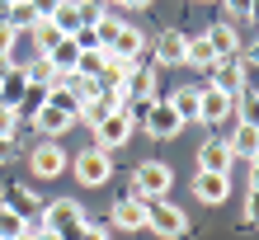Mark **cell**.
Returning <instances> with one entry per match:
<instances>
[{"label":"cell","instance_id":"cell-6","mask_svg":"<svg viewBox=\"0 0 259 240\" xmlns=\"http://www.w3.org/2000/svg\"><path fill=\"white\" fill-rule=\"evenodd\" d=\"M193 198H198V203H226V198H231V174L198 170V174H193Z\"/></svg>","mask_w":259,"mask_h":240},{"label":"cell","instance_id":"cell-24","mask_svg":"<svg viewBox=\"0 0 259 240\" xmlns=\"http://www.w3.org/2000/svg\"><path fill=\"white\" fill-rule=\"evenodd\" d=\"M52 24H57V33H62V38H71L75 28H80V10H75L71 0H62V5L52 10Z\"/></svg>","mask_w":259,"mask_h":240},{"label":"cell","instance_id":"cell-21","mask_svg":"<svg viewBox=\"0 0 259 240\" xmlns=\"http://www.w3.org/2000/svg\"><path fill=\"white\" fill-rule=\"evenodd\" d=\"M184 62H189V66H198V71H207L212 62H217V52H212V42L198 33V38H189V42H184Z\"/></svg>","mask_w":259,"mask_h":240},{"label":"cell","instance_id":"cell-7","mask_svg":"<svg viewBox=\"0 0 259 240\" xmlns=\"http://www.w3.org/2000/svg\"><path fill=\"white\" fill-rule=\"evenodd\" d=\"M142 47H146V38L137 33L132 24H123V28H118V33L109 38V47H104V52H109L113 62H123V66H132L137 57H142Z\"/></svg>","mask_w":259,"mask_h":240},{"label":"cell","instance_id":"cell-5","mask_svg":"<svg viewBox=\"0 0 259 240\" xmlns=\"http://www.w3.org/2000/svg\"><path fill=\"white\" fill-rule=\"evenodd\" d=\"M118 89H123V99H156V71L132 62L123 71V80H118Z\"/></svg>","mask_w":259,"mask_h":240},{"label":"cell","instance_id":"cell-13","mask_svg":"<svg viewBox=\"0 0 259 240\" xmlns=\"http://www.w3.org/2000/svg\"><path fill=\"white\" fill-rule=\"evenodd\" d=\"M226 146H231L236 160L254 165V160H259V127H254V123H236V132H231V141H226Z\"/></svg>","mask_w":259,"mask_h":240},{"label":"cell","instance_id":"cell-2","mask_svg":"<svg viewBox=\"0 0 259 240\" xmlns=\"http://www.w3.org/2000/svg\"><path fill=\"white\" fill-rule=\"evenodd\" d=\"M175 184V170L165 160H142L132 174V198H165Z\"/></svg>","mask_w":259,"mask_h":240},{"label":"cell","instance_id":"cell-25","mask_svg":"<svg viewBox=\"0 0 259 240\" xmlns=\"http://www.w3.org/2000/svg\"><path fill=\"white\" fill-rule=\"evenodd\" d=\"M231 109L240 113V123H259V104H254V89H250V85L231 94Z\"/></svg>","mask_w":259,"mask_h":240},{"label":"cell","instance_id":"cell-12","mask_svg":"<svg viewBox=\"0 0 259 240\" xmlns=\"http://www.w3.org/2000/svg\"><path fill=\"white\" fill-rule=\"evenodd\" d=\"M179 127H184V123H179V113L170 109V104H151V113H146V132H151L156 141H170Z\"/></svg>","mask_w":259,"mask_h":240},{"label":"cell","instance_id":"cell-8","mask_svg":"<svg viewBox=\"0 0 259 240\" xmlns=\"http://www.w3.org/2000/svg\"><path fill=\"white\" fill-rule=\"evenodd\" d=\"M231 118V94H222V89H198V123H207V127H217Z\"/></svg>","mask_w":259,"mask_h":240},{"label":"cell","instance_id":"cell-4","mask_svg":"<svg viewBox=\"0 0 259 240\" xmlns=\"http://www.w3.org/2000/svg\"><path fill=\"white\" fill-rule=\"evenodd\" d=\"M132 132L137 127H132L127 113H109V118H99V123H95V146H99V151H118Z\"/></svg>","mask_w":259,"mask_h":240},{"label":"cell","instance_id":"cell-37","mask_svg":"<svg viewBox=\"0 0 259 240\" xmlns=\"http://www.w3.org/2000/svg\"><path fill=\"white\" fill-rule=\"evenodd\" d=\"M38 240H57V235H48V231H42V235H38Z\"/></svg>","mask_w":259,"mask_h":240},{"label":"cell","instance_id":"cell-23","mask_svg":"<svg viewBox=\"0 0 259 240\" xmlns=\"http://www.w3.org/2000/svg\"><path fill=\"white\" fill-rule=\"evenodd\" d=\"M57 71H75V57H80V47H75V38H57L52 52H42Z\"/></svg>","mask_w":259,"mask_h":240},{"label":"cell","instance_id":"cell-32","mask_svg":"<svg viewBox=\"0 0 259 240\" xmlns=\"http://www.w3.org/2000/svg\"><path fill=\"white\" fill-rule=\"evenodd\" d=\"M222 5L231 10V14H240V19H250V14H254V0H222Z\"/></svg>","mask_w":259,"mask_h":240},{"label":"cell","instance_id":"cell-33","mask_svg":"<svg viewBox=\"0 0 259 240\" xmlns=\"http://www.w3.org/2000/svg\"><path fill=\"white\" fill-rule=\"evenodd\" d=\"M14 118H19V113H14V109H0V137H14Z\"/></svg>","mask_w":259,"mask_h":240},{"label":"cell","instance_id":"cell-10","mask_svg":"<svg viewBox=\"0 0 259 240\" xmlns=\"http://www.w3.org/2000/svg\"><path fill=\"white\" fill-rule=\"evenodd\" d=\"M28 165H33V174H38V179H57V174L66 170V151H62L57 141H42V146H33Z\"/></svg>","mask_w":259,"mask_h":240},{"label":"cell","instance_id":"cell-40","mask_svg":"<svg viewBox=\"0 0 259 240\" xmlns=\"http://www.w3.org/2000/svg\"><path fill=\"white\" fill-rule=\"evenodd\" d=\"M198 5H203V0H198Z\"/></svg>","mask_w":259,"mask_h":240},{"label":"cell","instance_id":"cell-38","mask_svg":"<svg viewBox=\"0 0 259 240\" xmlns=\"http://www.w3.org/2000/svg\"><path fill=\"white\" fill-rule=\"evenodd\" d=\"M104 5H123V0H104Z\"/></svg>","mask_w":259,"mask_h":240},{"label":"cell","instance_id":"cell-18","mask_svg":"<svg viewBox=\"0 0 259 240\" xmlns=\"http://www.w3.org/2000/svg\"><path fill=\"white\" fill-rule=\"evenodd\" d=\"M203 38L212 42V52H217V57H236L240 47H245V42H240V33H236L231 24H212V28H207Z\"/></svg>","mask_w":259,"mask_h":240},{"label":"cell","instance_id":"cell-31","mask_svg":"<svg viewBox=\"0 0 259 240\" xmlns=\"http://www.w3.org/2000/svg\"><path fill=\"white\" fill-rule=\"evenodd\" d=\"M14 42H19V33H14V28H10L5 19H0V57H5V62H10V52H14Z\"/></svg>","mask_w":259,"mask_h":240},{"label":"cell","instance_id":"cell-11","mask_svg":"<svg viewBox=\"0 0 259 240\" xmlns=\"http://www.w3.org/2000/svg\"><path fill=\"white\" fill-rule=\"evenodd\" d=\"M198 165H203V170H217V174H231L236 156H231V146H226V137H207L198 146Z\"/></svg>","mask_w":259,"mask_h":240},{"label":"cell","instance_id":"cell-28","mask_svg":"<svg viewBox=\"0 0 259 240\" xmlns=\"http://www.w3.org/2000/svg\"><path fill=\"white\" fill-rule=\"evenodd\" d=\"M33 38H38V52H52L62 33H57V24H52V19H38V24H33Z\"/></svg>","mask_w":259,"mask_h":240},{"label":"cell","instance_id":"cell-3","mask_svg":"<svg viewBox=\"0 0 259 240\" xmlns=\"http://www.w3.org/2000/svg\"><path fill=\"white\" fill-rule=\"evenodd\" d=\"M71 170H75V179H80L85 188H99V184H109V174H113V160H109V151H99V146H90V151H80L75 160H66Z\"/></svg>","mask_w":259,"mask_h":240},{"label":"cell","instance_id":"cell-39","mask_svg":"<svg viewBox=\"0 0 259 240\" xmlns=\"http://www.w3.org/2000/svg\"><path fill=\"white\" fill-rule=\"evenodd\" d=\"M5 5H10V0H0V10H5Z\"/></svg>","mask_w":259,"mask_h":240},{"label":"cell","instance_id":"cell-16","mask_svg":"<svg viewBox=\"0 0 259 240\" xmlns=\"http://www.w3.org/2000/svg\"><path fill=\"white\" fill-rule=\"evenodd\" d=\"M5 198H10V203H5V212H14L19 221H33V212H38V203H42L38 193H28L24 184H10V188H5Z\"/></svg>","mask_w":259,"mask_h":240},{"label":"cell","instance_id":"cell-19","mask_svg":"<svg viewBox=\"0 0 259 240\" xmlns=\"http://www.w3.org/2000/svg\"><path fill=\"white\" fill-rule=\"evenodd\" d=\"M0 19H5L14 33H24V28H33V24H38V14H33V5H28V0H10V5L0 10Z\"/></svg>","mask_w":259,"mask_h":240},{"label":"cell","instance_id":"cell-26","mask_svg":"<svg viewBox=\"0 0 259 240\" xmlns=\"http://www.w3.org/2000/svg\"><path fill=\"white\" fill-rule=\"evenodd\" d=\"M104 62H109V57H104V47H95V52H80V57H75V76H90V80H95L99 71H104Z\"/></svg>","mask_w":259,"mask_h":240},{"label":"cell","instance_id":"cell-34","mask_svg":"<svg viewBox=\"0 0 259 240\" xmlns=\"http://www.w3.org/2000/svg\"><path fill=\"white\" fill-rule=\"evenodd\" d=\"M28 5H33V14H38V19H52V10L62 5V0H28Z\"/></svg>","mask_w":259,"mask_h":240},{"label":"cell","instance_id":"cell-1","mask_svg":"<svg viewBox=\"0 0 259 240\" xmlns=\"http://www.w3.org/2000/svg\"><path fill=\"white\" fill-rule=\"evenodd\" d=\"M142 207H146V226L156 231L160 240H179L189 231V221H184V212H179L175 203H165V198H142Z\"/></svg>","mask_w":259,"mask_h":240},{"label":"cell","instance_id":"cell-20","mask_svg":"<svg viewBox=\"0 0 259 240\" xmlns=\"http://www.w3.org/2000/svg\"><path fill=\"white\" fill-rule=\"evenodd\" d=\"M33 127H38V132H48V137H62V132L71 127V118H66L62 109H52V104H42V109L33 113Z\"/></svg>","mask_w":259,"mask_h":240},{"label":"cell","instance_id":"cell-29","mask_svg":"<svg viewBox=\"0 0 259 240\" xmlns=\"http://www.w3.org/2000/svg\"><path fill=\"white\" fill-rule=\"evenodd\" d=\"M19 231H24V221L14 217V212H5V207H0V240H19Z\"/></svg>","mask_w":259,"mask_h":240},{"label":"cell","instance_id":"cell-9","mask_svg":"<svg viewBox=\"0 0 259 240\" xmlns=\"http://www.w3.org/2000/svg\"><path fill=\"white\" fill-rule=\"evenodd\" d=\"M207 71H212V89H222V94H236V89H245V66H240L236 57H217Z\"/></svg>","mask_w":259,"mask_h":240},{"label":"cell","instance_id":"cell-36","mask_svg":"<svg viewBox=\"0 0 259 240\" xmlns=\"http://www.w3.org/2000/svg\"><path fill=\"white\" fill-rule=\"evenodd\" d=\"M0 160H10V141L5 137H0Z\"/></svg>","mask_w":259,"mask_h":240},{"label":"cell","instance_id":"cell-35","mask_svg":"<svg viewBox=\"0 0 259 240\" xmlns=\"http://www.w3.org/2000/svg\"><path fill=\"white\" fill-rule=\"evenodd\" d=\"M123 5H132V10H146V5H151V0H123Z\"/></svg>","mask_w":259,"mask_h":240},{"label":"cell","instance_id":"cell-22","mask_svg":"<svg viewBox=\"0 0 259 240\" xmlns=\"http://www.w3.org/2000/svg\"><path fill=\"white\" fill-rule=\"evenodd\" d=\"M165 104L179 113V123H198V89H175Z\"/></svg>","mask_w":259,"mask_h":240},{"label":"cell","instance_id":"cell-17","mask_svg":"<svg viewBox=\"0 0 259 240\" xmlns=\"http://www.w3.org/2000/svg\"><path fill=\"white\" fill-rule=\"evenodd\" d=\"M184 33H179V28H165V33L156 38V62H165V66H179L184 62Z\"/></svg>","mask_w":259,"mask_h":240},{"label":"cell","instance_id":"cell-14","mask_svg":"<svg viewBox=\"0 0 259 240\" xmlns=\"http://www.w3.org/2000/svg\"><path fill=\"white\" fill-rule=\"evenodd\" d=\"M24 89H28L24 66H5V76H0V109H14V113H19V99H24Z\"/></svg>","mask_w":259,"mask_h":240},{"label":"cell","instance_id":"cell-30","mask_svg":"<svg viewBox=\"0 0 259 240\" xmlns=\"http://www.w3.org/2000/svg\"><path fill=\"white\" fill-rule=\"evenodd\" d=\"M75 10H80V24H99L104 19V0H80Z\"/></svg>","mask_w":259,"mask_h":240},{"label":"cell","instance_id":"cell-27","mask_svg":"<svg viewBox=\"0 0 259 240\" xmlns=\"http://www.w3.org/2000/svg\"><path fill=\"white\" fill-rule=\"evenodd\" d=\"M48 89H52V85H33V80H28L24 99H19V113H38L42 104H48Z\"/></svg>","mask_w":259,"mask_h":240},{"label":"cell","instance_id":"cell-15","mask_svg":"<svg viewBox=\"0 0 259 240\" xmlns=\"http://www.w3.org/2000/svg\"><path fill=\"white\" fill-rule=\"evenodd\" d=\"M113 226H118V231H142V226H146L142 198H118V203H113Z\"/></svg>","mask_w":259,"mask_h":240}]
</instances>
